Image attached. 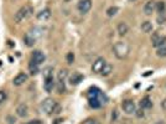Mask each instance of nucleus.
Masks as SVG:
<instances>
[{
    "label": "nucleus",
    "mask_w": 166,
    "mask_h": 124,
    "mask_svg": "<svg viewBox=\"0 0 166 124\" xmlns=\"http://www.w3.org/2000/svg\"><path fill=\"white\" fill-rule=\"evenodd\" d=\"M45 60L46 57L41 51H34L31 55V62H34L36 65H41L42 62H45Z\"/></svg>",
    "instance_id": "0eeeda50"
},
{
    "label": "nucleus",
    "mask_w": 166,
    "mask_h": 124,
    "mask_svg": "<svg viewBox=\"0 0 166 124\" xmlns=\"http://www.w3.org/2000/svg\"><path fill=\"white\" fill-rule=\"evenodd\" d=\"M26 81H27V75H25V73H19V75L14 78L13 83H14L15 86H21V84H24Z\"/></svg>",
    "instance_id": "9b49d317"
},
{
    "label": "nucleus",
    "mask_w": 166,
    "mask_h": 124,
    "mask_svg": "<svg viewBox=\"0 0 166 124\" xmlns=\"http://www.w3.org/2000/svg\"><path fill=\"white\" fill-rule=\"evenodd\" d=\"M117 13H118V8H117V6H112V8H109V9L107 10V15H108V16H114Z\"/></svg>",
    "instance_id": "bb28decb"
},
{
    "label": "nucleus",
    "mask_w": 166,
    "mask_h": 124,
    "mask_svg": "<svg viewBox=\"0 0 166 124\" xmlns=\"http://www.w3.org/2000/svg\"><path fill=\"white\" fill-rule=\"evenodd\" d=\"M88 97H89V98H97V99H99V101L102 102V104L107 102L106 95H104V93H103L101 89H99V88H97V87H92V88L89 89Z\"/></svg>",
    "instance_id": "7ed1b4c3"
},
{
    "label": "nucleus",
    "mask_w": 166,
    "mask_h": 124,
    "mask_svg": "<svg viewBox=\"0 0 166 124\" xmlns=\"http://www.w3.org/2000/svg\"><path fill=\"white\" fill-rule=\"evenodd\" d=\"M67 76H68V72H67V70H61V71L58 72V81H61V82H64V79L67 78Z\"/></svg>",
    "instance_id": "393cba45"
},
{
    "label": "nucleus",
    "mask_w": 166,
    "mask_h": 124,
    "mask_svg": "<svg viewBox=\"0 0 166 124\" xmlns=\"http://www.w3.org/2000/svg\"><path fill=\"white\" fill-rule=\"evenodd\" d=\"M165 9H166V4H165V2H156V10H157L160 14L165 13Z\"/></svg>",
    "instance_id": "b1692460"
},
{
    "label": "nucleus",
    "mask_w": 166,
    "mask_h": 124,
    "mask_svg": "<svg viewBox=\"0 0 166 124\" xmlns=\"http://www.w3.org/2000/svg\"><path fill=\"white\" fill-rule=\"evenodd\" d=\"M106 60L103 58V57H99V58H97L94 62H93V66H92V71L94 72V73H101V71L103 70V67L106 66Z\"/></svg>",
    "instance_id": "39448f33"
},
{
    "label": "nucleus",
    "mask_w": 166,
    "mask_h": 124,
    "mask_svg": "<svg viewBox=\"0 0 166 124\" xmlns=\"http://www.w3.org/2000/svg\"><path fill=\"white\" fill-rule=\"evenodd\" d=\"M128 30H129V29H128V25H126L125 22H120V24L118 25V34H119V35H122V36L125 35V34L128 33Z\"/></svg>",
    "instance_id": "6ab92c4d"
},
{
    "label": "nucleus",
    "mask_w": 166,
    "mask_h": 124,
    "mask_svg": "<svg viewBox=\"0 0 166 124\" xmlns=\"http://www.w3.org/2000/svg\"><path fill=\"white\" fill-rule=\"evenodd\" d=\"M122 107H123V109H124V112L126 114H133V113H135V110H137L135 109V103L133 101H130V99L124 101L122 103Z\"/></svg>",
    "instance_id": "423d86ee"
},
{
    "label": "nucleus",
    "mask_w": 166,
    "mask_h": 124,
    "mask_svg": "<svg viewBox=\"0 0 166 124\" xmlns=\"http://www.w3.org/2000/svg\"><path fill=\"white\" fill-rule=\"evenodd\" d=\"M89 106L92 108H99L102 106V102L99 99H97V98H89Z\"/></svg>",
    "instance_id": "5701e85b"
},
{
    "label": "nucleus",
    "mask_w": 166,
    "mask_h": 124,
    "mask_svg": "<svg viewBox=\"0 0 166 124\" xmlns=\"http://www.w3.org/2000/svg\"><path fill=\"white\" fill-rule=\"evenodd\" d=\"M24 42L26 44V46H29V47H31V46H34L35 45V42H36V37L34 36V34H26L25 35V37H24Z\"/></svg>",
    "instance_id": "ddd939ff"
},
{
    "label": "nucleus",
    "mask_w": 166,
    "mask_h": 124,
    "mask_svg": "<svg viewBox=\"0 0 166 124\" xmlns=\"http://www.w3.org/2000/svg\"><path fill=\"white\" fill-rule=\"evenodd\" d=\"M16 114L19 115V117H21V118H24V117H26L27 115V106L26 104H19L17 106V108H16Z\"/></svg>",
    "instance_id": "2eb2a0df"
},
{
    "label": "nucleus",
    "mask_w": 166,
    "mask_h": 124,
    "mask_svg": "<svg viewBox=\"0 0 166 124\" xmlns=\"http://www.w3.org/2000/svg\"><path fill=\"white\" fill-rule=\"evenodd\" d=\"M92 8V0H79L78 3V10L82 14H87Z\"/></svg>",
    "instance_id": "6e6552de"
},
{
    "label": "nucleus",
    "mask_w": 166,
    "mask_h": 124,
    "mask_svg": "<svg viewBox=\"0 0 166 124\" xmlns=\"http://www.w3.org/2000/svg\"><path fill=\"white\" fill-rule=\"evenodd\" d=\"M113 71V67H112V65H109V64H106V66L103 67V70L101 71V75L102 76H108V75H110V72Z\"/></svg>",
    "instance_id": "412c9836"
},
{
    "label": "nucleus",
    "mask_w": 166,
    "mask_h": 124,
    "mask_svg": "<svg viewBox=\"0 0 166 124\" xmlns=\"http://www.w3.org/2000/svg\"><path fill=\"white\" fill-rule=\"evenodd\" d=\"M141 30H143V33H151L152 31V24L150 21H144L141 24Z\"/></svg>",
    "instance_id": "aec40b11"
},
{
    "label": "nucleus",
    "mask_w": 166,
    "mask_h": 124,
    "mask_svg": "<svg viewBox=\"0 0 166 124\" xmlns=\"http://www.w3.org/2000/svg\"><path fill=\"white\" fill-rule=\"evenodd\" d=\"M157 56L159 57H166V41H164L157 47Z\"/></svg>",
    "instance_id": "a211bd4d"
},
{
    "label": "nucleus",
    "mask_w": 166,
    "mask_h": 124,
    "mask_svg": "<svg viewBox=\"0 0 166 124\" xmlns=\"http://www.w3.org/2000/svg\"><path fill=\"white\" fill-rule=\"evenodd\" d=\"M51 16V10L50 9H44V10H41L39 14H37V19L39 20H47L48 17Z\"/></svg>",
    "instance_id": "dca6fc26"
},
{
    "label": "nucleus",
    "mask_w": 166,
    "mask_h": 124,
    "mask_svg": "<svg viewBox=\"0 0 166 124\" xmlns=\"http://www.w3.org/2000/svg\"><path fill=\"white\" fill-rule=\"evenodd\" d=\"M156 10V3L155 2H148L144 6V13L146 15H151Z\"/></svg>",
    "instance_id": "9d476101"
},
{
    "label": "nucleus",
    "mask_w": 166,
    "mask_h": 124,
    "mask_svg": "<svg viewBox=\"0 0 166 124\" xmlns=\"http://www.w3.org/2000/svg\"><path fill=\"white\" fill-rule=\"evenodd\" d=\"M135 113H137V115H138L139 118L144 117V109H143V108H140L139 110H135Z\"/></svg>",
    "instance_id": "473e14b6"
},
{
    "label": "nucleus",
    "mask_w": 166,
    "mask_h": 124,
    "mask_svg": "<svg viewBox=\"0 0 166 124\" xmlns=\"http://www.w3.org/2000/svg\"><path fill=\"white\" fill-rule=\"evenodd\" d=\"M44 77H45V78L53 77V68H52V67H46V68L44 70Z\"/></svg>",
    "instance_id": "a878e982"
},
{
    "label": "nucleus",
    "mask_w": 166,
    "mask_h": 124,
    "mask_svg": "<svg viewBox=\"0 0 166 124\" xmlns=\"http://www.w3.org/2000/svg\"><path fill=\"white\" fill-rule=\"evenodd\" d=\"M56 106H57V103H56V101L52 99V98H46V99L42 102V104H41L42 109H44L47 114H52L53 110H55V108H56Z\"/></svg>",
    "instance_id": "20e7f679"
},
{
    "label": "nucleus",
    "mask_w": 166,
    "mask_h": 124,
    "mask_svg": "<svg viewBox=\"0 0 166 124\" xmlns=\"http://www.w3.org/2000/svg\"><path fill=\"white\" fill-rule=\"evenodd\" d=\"M6 99V92L5 91H0V104L4 103Z\"/></svg>",
    "instance_id": "c756f323"
},
{
    "label": "nucleus",
    "mask_w": 166,
    "mask_h": 124,
    "mask_svg": "<svg viewBox=\"0 0 166 124\" xmlns=\"http://www.w3.org/2000/svg\"><path fill=\"white\" fill-rule=\"evenodd\" d=\"M130 2H134V0H130Z\"/></svg>",
    "instance_id": "e433bc0d"
},
{
    "label": "nucleus",
    "mask_w": 166,
    "mask_h": 124,
    "mask_svg": "<svg viewBox=\"0 0 166 124\" xmlns=\"http://www.w3.org/2000/svg\"><path fill=\"white\" fill-rule=\"evenodd\" d=\"M151 107H152V102H151L150 97H144V98L141 99V102H140V108H143V109H149V108H151Z\"/></svg>",
    "instance_id": "f3484780"
},
{
    "label": "nucleus",
    "mask_w": 166,
    "mask_h": 124,
    "mask_svg": "<svg viewBox=\"0 0 166 124\" xmlns=\"http://www.w3.org/2000/svg\"><path fill=\"white\" fill-rule=\"evenodd\" d=\"M73 61H75V55H73V52L67 53V62H68V64H72Z\"/></svg>",
    "instance_id": "7c9ffc66"
},
{
    "label": "nucleus",
    "mask_w": 166,
    "mask_h": 124,
    "mask_svg": "<svg viewBox=\"0 0 166 124\" xmlns=\"http://www.w3.org/2000/svg\"><path fill=\"white\" fill-rule=\"evenodd\" d=\"M26 124H42L40 120H31V122H29V123H26Z\"/></svg>",
    "instance_id": "72a5a7b5"
},
{
    "label": "nucleus",
    "mask_w": 166,
    "mask_h": 124,
    "mask_svg": "<svg viewBox=\"0 0 166 124\" xmlns=\"http://www.w3.org/2000/svg\"><path fill=\"white\" fill-rule=\"evenodd\" d=\"M83 81V75H81V73H78V72H75L71 77H70V83L71 84H79L81 82Z\"/></svg>",
    "instance_id": "f8f14e48"
},
{
    "label": "nucleus",
    "mask_w": 166,
    "mask_h": 124,
    "mask_svg": "<svg viewBox=\"0 0 166 124\" xmlns=\"http://www.w3.org/2000/svg\"><path fill=\"white\" fill-rule=\"evenodd\" d=\"M113 52H114V55H115L118 58L123 60V58H125V57L129 55L130 47H129V45H128L126 42L119 41V42H117V44L113 46Z\"/></svg>",
    "instance_id": "f257e3e1"
},
{
    "label": "nucleus",
    "mask_w": 166,
    "mask_h": 124,
    "mask_svg": "<svg viewBox=\"0 0 166 124\" xmlns=\"http://www.w3.org/2000/svg\"><path fill=\"white\" fill-rule=\"evenodd\" d=\"M29 70H30L31 75H37V73H39V65L34 64V62H30V65H29Z\"/></svg>",
    "instance_id": "4be33fe9"
},
{
    "label": "nucleus",
    "mask_w": 166,
    "mask_h": 124,
    "mask_svg": "<svg viewBox=\"0 0 166 124\" xmlns=\"http://www.w3.org/2000/svg\"><path fill=\"white\" fill-rule=\"evenodd\" d=\"M31 13H32V8L30 5H25V6L20 8L17 10V13L15 14V16H14L15 22H21L22 20H25L26 17H29L31 15Z\"/></svg>",
    "instance_id": "f03ea898"
},
{
    "label": "nucleus",
    "mask_w": 166,
    "mask_h": 124,
    "mask_svg": "<svg viewBox=\"0 0 166 124\" xmlns=\"http://www.w3.org/2000/svg\"><path fill=\"white\" fill-rule=\"evenodd\" d=\"M156 124H165V122H164V120H160V122H157Z\"/></svg>",
    "instance_id": "c9c22d12"
},
{
    "label": "nucleus",
    "mask_w": 166,
    "mask_h": 124,
    "mask_svg": "<svg viewBox=\"0 0 166 124\" xmlns=\"http://www.w3.org/2000/svg\"><path fill=\"white\" fill-rule=\"evenodd\" d=\"M44 87H45L46 92H52V91H53V87H55V81H53V77H50V78H45V83H44Z\"/></svg>",
    "instance_id": "4468645a"
},
{
    "label": "nucleus",
    "mask_w": 166,
    "mask_h": 124,
    "mask_svg": "<svg viewBox=\"0 0 166 124\" xmlns=\"http://www.w3.org/2000/svg\"><path fill=\"white\" fill-rule=\"evenodd\" d=\"M161 107H162V108L166 110V99H164V101L161 102Z\"/></svg>",
    "instance_id": "f704fd0d"
},
{
    "label": "nucleus",
    "mask_w": 166,
    "mask_h": 124,
    "mask_svg": "<svg viewBox=\"0 0 166 124\" xmlns=\"http://www.w3.org/2000/svg\"><path fill=\"white\" fill-rule=\"evenodd\" d=\"M164 41H166V36H161L159 35L157 33H154L152 36H151V42H152V46L154 47H159Z\"/></svg>",
    "instance_id": "1a4fd4ad"
},
{
    "label": "nucleus",
    "mask_w": 166,
    "mask_h": 124,
    "mask_svg": "<svg viewBox=\"0 0 166 124\" xmlns=\"http://www.w3.org/2000/svg\"><path fill=\"white\" fill-rule=\"evenodd\" d=\"M64 91H66L64 83H63V82H61V81H58V83H57V92H58V93H63Z\"/></svg>",
    "instance_id": "c85d7f7f"
},
{
    "label": "nucleus",
    "mask_w": 166,
    "mask_h": 124,
    "mask_svg": "<svg viewBox=\"0 0 166 124\" xmlns=\"http://www.w3.org/2000/svg\"><path fill=\"white\" fill-rule=\"evenodd\" d=\"M162 14H164V13H162ZM162 14H160V16L157 17V21H159V24H162V22L166 20V16H165V15L162 16Z\"/></svg>",
    "instance_id": "2f4dec72"
},
{
    "label": "nucleus",
    "mask_w": 166,
    "mask_h": 124,
    "mask_svg": "<svg viewBox=\"0 0 166 124\" xmlns=\"http://www.w3.org/2000/svg\"><path fill=\"white\" fill-rule=\"evenodd\" d=\"M83 124H101L97 118H88L83 122Z\"/></svg>",
    "instance_id": "cd10ccee"
}]
</instances>
